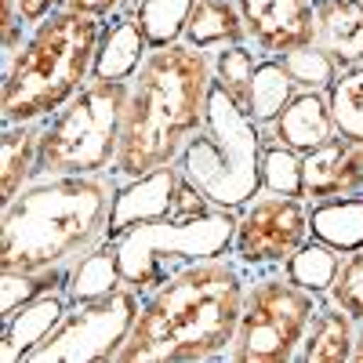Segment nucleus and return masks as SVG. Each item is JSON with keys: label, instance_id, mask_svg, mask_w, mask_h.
Returning <instances> with one entry per match:
<instances>
[{"label": "nucleus", "instance_id": "obj_5", "mask_svg": "<svg viewBox=\"0 0 363 363\" xmlns=\"http://www.w3.org/2000/svg\"><path fill=\"white\" fill-rule=\"evenodd\" d=\"M236 222H240V211L211 203L200 189H193L186 182L171 215L138 222L120 236L106 240V244L113 251L120 284H128L145 298L160 284H167L178 269L203 258L229 255Z\"/></svg>", "mask_w": 363, "mask_h": 363}, {"label": "nucleus", "instance_id": "obj_18", "mask_svg": "<svg viewBox=\"0 0 363 363\" xmlns=\"http://www.w3.org/2000/svg\"><path fill=\"white\" fill-rule=\"evenodd\" d=\"M352 338H356V320L330 301L327 294L320 298V309L306 330V342L298 349V359L306 363H349L352 359Z\"/></svg>", "mask_w": 363, "mask_h": 363}, {"label": "nucleus", "instance_id": "obj_19", "mask_svg": "<svg viewBox=\"0 0 363 363\" xmlns=\"http://www.w3.org/2000/svg\"><path fill=\"white\" fill-rule=\"evenodd\" d=\"M309 233L342 255L363 247V193L309 203Z\"/></svg>", "mask_w": 363, "mask_h": 363}, {"label": "nucleus", "instance_id": "obj_1", "mask_svg": "<svg viewBox=\"0 0 363 363\" xmlns=\"http://www.w3.org/2000/svg\"><path fill=\"white\" fill-rule=\"evenodd\" d=\"M247 298V269L233 255L178 269L142 298V313L116 363H189L229 352Z\"/></svg>", "mask_w": 363, "mask_h": 363}, {"label": "nucleus", "instance_id": "obj_27", "mask_svg": "<svg viewBox=\"0 0 363 363\" xmlns=\"http://www.w3.org/2000/svg\"><path fill=\"white\" fill-rule=\"evenodd\" d=\"M120 287V272L113 265V251L109 244H99L95 251H87L80 262L69 265V280H66V291H69V301H80V298H95V294H106Z\"/></svg>", "mask_w": 363, "mask_h": 363}, {"label": "nucleus", "instance_id": "obj_10", "mask_svg": "<svg viewBox=\"0 0 363 363\" xmlns=\"http://www.w3.org/2000/svg\"><path fill=\"white\" fill-rule=\"evenodd\" d=\"M309 236V200L262 189L247 207H240L229 255L247 272L284 269Z\"/></svg>", "mask_w": 363, "mask_h": 363}, {"label": "nucleus", "instance_id": "obj_6", "mask_svg": "<svg viewBox=\"0 0 363 363\" xmlns=\"http://www.w3.org/2000/svg\"><path fill=\"white\" fill-rule=\"evenodd\" d=\"M265 128L240 109L218 84H211L200 135L182 149L178 167L193 189L218 207H247L262 193Z\"/></svg>", "mask_w": 363, "mask_h": 363}, {"label": "nucleus", "instance_id": "obj_7", "mask_svg": "<svg viewBox=\"0 0 363 363\" xmlns=\"http://www.w3.org/2000/svg\"><path fill=\"white\" fill-rule=\"evenodd\" d=\"M131 80L91 77L77 95L40 120V174H106L116 167Z\"/></svg>", "mask_w": 363, "mask_h": 363}, {"label": "nucleus", "instance_id": "obj_33", "mask_svg": "<svg viewBox=\"0 0 363 363\" xmlns=\"http://www.w3.org/2000/svg\"><path fill=\"white\" fill-rule=\"evenodd\" d=\"M58 8H62V0H18V11H22L29 29H33L40 18H48L51 11H58Z\"/></svg>", "mask_w": 363, "mask_h": 363}, {"label": "nucleus", "instance_id": "obj_15", "mask_svg": "<svg viewBox=\"0 0 363 363\" xmlns=\"http://www.w3.org/2000/svg\"><path fill=\"white\" fill-rule=\"evenodd\" d=\"M66 309H69V291H66V284H58V287L44 291L40 298L26 301L18 313H11L4 320V363H26L29 352L58 327Z\"/></svg>", "mask_w": 363, "mask_h": 363}, {"label": "nucleus", "instance_id": "obj_32", "mask_svg": "<svg viewBox=\"0 0 363 363\" xmlns=\"http://www.w3.org/2000/svg\"><path fill=\"white\" fill-rule=\"evenodd\" d=\"M128 0H62V8L69 11H80V15H95V18H113L120 8H124Z\"/></svg>", "mask_w": 363, "mask_h": 363}, {"label": "nucleus", "instance_id": "obj_13", "mask_svg": "<svg viewBox=\"0 0 363 363\" xmlns=\"http://www.w3.org/2000/svg\"><path fill=\"white\" fill-rule=\"evenodd\" d=\"M182 167L178 164H167V167H157L142 178H124L116 189V200H113V218H109V236H120L124 229L138 225V222H149V218H160V215H171L178 207V196H182Z\"/></svg>", "mask_w": 363, "mask_h": 363}, {"label": "nucleus", "instance_id": "obj_29", "mask_svg": "<svg viewBox=\"0 0 363 363\" xmlns=\"http://www.w3.org/2000/svg\"><path fill=\"white\" fill-rule=\"evenodd\" d=\"M280 58H284V66H287V73H291L298 91H327L330 84H335V77L342 73V66L323 48H316V44L287 51Z\"/></svg>", "mask_w": 363, "mask_h": 363}, {"label": "nucleus", "instance_id": "obj_9", "mask_svg": "<svg viewBox=\"0 0 363 363\" xmlns=\"http://www.w3.org/2000/svg\"><path fill=\"white\" fill-rule=\"evenodd\" d=\"M142 313V294L120 284L106 294L69 301L58 327L29 352L26 363H116Z\"/></svg>", "mask_w": 363, "mask_h": 363}, {"label": "nucleus", "instance_id": "obj_16", "mask_svg": "<svg viewBox=\"0 0 363 363\" xmlns=\"http://www.w3.org/2000/svg\"><path fill=\"white\" fill-rule=\"evenodd\" d=\"M149 51L153 48H149L138 18L128 8H120L102 26V40H99V51H95V73L91 77H99V80H131L142 69Z\"/></svg>", "mask_w": 363, "mask_h": 363}, {"label": "nucleus", "instance_id": "obj_12", "mask_svg": "<svg viewBox=\"0 0 363 363\" xmlns=\"http://www.w3.org/2000/svg\"><path fill=\"white\" fill-rule=\"evenodd\" d=\"M363 193V142L335 135L301 160V200L320 203Z\"/></svg>", "mask_w": 363, "mask_h": 363}, {"label": "nucleus", "instance_id": "obj_2", "mask_svg": "<svg viewBox=\"0 0 363 363\" xmlns=\"http://www.w3.org/2000/svg\"><path fill=\"white\" fill-rule=\"evenodd\" d=\"M120 178L106 174H40L4 203L0 272L69 269L106 244Z\"/></svg>", "mask_w": 363, "mask_h": 363}, {"label": "nucleus", "instance_id": "obj_22", "mask_svg": "<svg viewBox=\"0 0 363 363\" xmlns=\"http://www.w3.org/2000/svg\"><path fill=\"white\" fill-rule=\"evenodd\" d=\"M294 80L284 66V58L277 55H262V62L255 69V80H251V95H247V106L244 113L255 120V124L269 128L272 120L280 116V109L294 99Z\"/></svg>", "mask_w": 363, "mask_h": 363}, {"label": "nucleus", "instance_id": "obj_25", "mask_svg": "<svg viewBox=\"0 0 363 363\" xmlns=\"http://www.w3.org/2000/svg\"><path fill=\"white\" fill-rule=\"evenodd\" d=\"M262 62V51L244 40V44H229V48H218L211 51V73H215V84L225 91V95L244 109L247 106V95H251V80H255V69Z\"/></svg>", "mask_w": 363, "mask_h": 363}, {"label": "nucleus", "instance_id": "obj_11", "mask_svg": "<svg viewBox=\"0 0 363 363\" xmlns=\"http://www.w3.org/2000/svg\"><path fill=\"white\" fill-rule=\"evenodd\" d=\"M247 40L262 55H287L316 40V0H236Z\"/></svg>", "mask_w": 363, "mask_h": 363}, {"label": "nucleus", "instance_id": "obj_17", "mask_svg": "<svg viewBox=\"0 0 363 363\" xmlns=\"http://www.w3.org/2000/svg\"><path fill=\"white\" fill-rule=\"evenodd\" d=\"M316 48L342 69L363 62V0H316Z\"/></svg>", "mask_w": 363, "mask_h": 363}, {"label": "nucleus", "instance_id": "obj_3", "mask_svg": "<svg viewBox=\"0 0 363 363\" xmlns=\"http://www.w3.org/2000/svg\"><path fill=\"white\" fill-rule=\"evenodd\" d=\"M211 84H215L211 51H200L186 40L149 51L142 69L131 77L113 174L124 182L178 164L182 149L203 128Z\"/></svg>", "mask_w": 363, "mask_h": 363}, {"label": "nucleus", "instance_id": "obj_31", "mask_svg": "<svg viewBox=\"0 0 363 363\" xmlns=\"http://www.w3.org/2000/svg\"><path fill=\"white\" fill-rule=\"evenodd\" d=\"M327 298L338 301L352 320H363V247L342 258V269L335 277V287L327 291Z\"/></svg>", "mask_w": 363, "mask_h": 363}, {"label": "nucleus", "instance_id": "obj_21", "mask_svg": "<svg viewBox=\"0 0 363 363\" xmlns=\"http://www.w3.org/2000/svg\"><path fill=\"white\" fill-rule=\"evenodd\" d=\"M37 149L40 124H4V135H0V193H4V203H11L37 178Z\"/></svg>", "mask_w": 363, "mask_h": 363}, {"label": "nucleus", "instance_id": "obj_26", "mask_svg": "<svg viewBox=\"0 0 363 363\" xmlns=\"http://www.w3.org/2000/svg\"><path fill=\"white\" fill-rule=\"evenodd\" d=\"M327 102L335 113L338 135L363 142V62L335 77V84L327 87Z\"/></svg>", "mask_w": 363, "mask_h": 363}, {"label": "nucleus", "instance_id": "obj_28", "mask_svg": "<svg viewBox=\"0 0 363 363\" xmlns=\"http://www.w3.org/2000/svg\"><path fill=\"white\" fill-rule=\"evenodd\" d=\"M69 280V269H51V272H0V320L18 313L26 301L40 298L44 291Z\"/></svg>", "mask_w": 363, "mask_h": 363}, {"label": "nucleus", "instance_id": "obj_20", "mask_svg": "<svg viewBox=\"0 0 363 363\" xmlns=\"http://www.w3.org/2000/svg\"><path fill=\"white\" fill-rule=\"evenodd\" d=\"M244 40H247V26L240 18L236 0H193V11L186 22V44L200 51H218Z\"/></svg>", "mask_w": 363, "mask_h": 363}, {"label": "nucleus", "instance_id": "obj_24", "mask_svg": "<svg viewBox=\"0 0 363 363\" xmlns=\"http://www.w3.org/2000/svg\"><path fill=\"white\" fill-rule=\"evenodd\" d=\"M342 251H335L330 244H323V240H316V236H309L306 244H301L291 258H287V265H284V272L294 280V284H301L306 291H313V294H327L330 287H335V277H338V269H342Z\"/></svg>", "mask_w": 363, "mask_h": 363}, {"label": "nucleus", "instance_id": "obj_34", "mask_svg": "<svg viewBox=\"0 0 363 363\" xmlns=\"http://www.w3.org/2000/svg\"><path fill=\"white\" fill-rule=\"evenodd\" d=\"M352 363H363V320H356V338H352Z\"/></svg>", "mask_w": 363, "mask_h": 363}, {"label": "nucleus", "instance_id": "obj_30", "mask_svg": "<svg viewBox=\"0 0 363 363\" xmlns=\"http://www.w3.org/2000/svg\"><path fill=\"white\" fill-rule=\"evenodd\" d=\"M301 160H306L301 153L265 138V149H262V189L265 193H284V196H301Z\"/></svg>", "mask_w": 363, "mask_h": 363}, {"label": "nucleus", "instance_id": "obj_4", "mask_svg": "<svg viewBox=\"0 0 363 363\" xmlns=\"http://www.w3.org/2000/svg\"><path fill=\"white\" fill-rule=\"evenodd\" d=\"M102 18L58 8L40 18L4 66V124H40L62 109L95 73Z\"/></svg>", "mask_w": 363, "mask_h": 363}, {"label": "nucleus", "instance_id": "obj_14", "mask_svg": "<svg viewBox=\"0 0 363 363\" xmlns=\"http://www.w3.org/2000/svg\"><path fill=\"white\" fill-rule=\"evenodd\" d=\"M338 135L335 113H330L327 91H294V99L280 109V116L265 128V138L287 145L294 153H313L323 142Z\"/></svg>", "mask_w": 363, "mask_h": 363}, {"label": "nucleus", "instance_id": "obj_8", "mask_svg": "<svg viewBox=\"0 0 363 363\" xmlns=\"http://www.w3.org/2000/svg\"><path fill=\"white\" fill-rule=\"evenodd\" d=\"M320 309V294L294 284L284 269H265L247 280L244 313H240L233 345L225 359L233 363H291L306 342V330Z\"/></svg>", "mask_w": 363, "mask_h": 363}, {"label": "nucleus", "instance_id": "obj_23", "mask_svg": "<svg viewBox=\"0 0 363 363\" xmlns=\"http://www.w3.org/2000/svg\"><path fill=\"white\" fill-rule=\"evenodd\" d=\"M124 8L138 18L149 48H167V44L186 40L193 0H128Z\"/></svg>", "mask_w": 363, "mask_h": 363}]
</instances>
